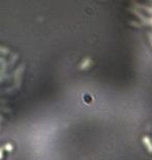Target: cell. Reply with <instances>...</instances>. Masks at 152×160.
Masks as SVG:
<instances>
[{"label": "cell", "mask_w": 152, "mask_h": 160, "mask_svg": "<svg viewBox=\"0 0 152 160\" xmlns=\"http://www.w3.org/2000/svg\"><path fill=\"white\" fill-rule=\"evenodd\" d=\"M4 151H5V150H4V148L2 147V148L0 149V159L3 158V153H4Z\"/></svg>", "instance_id": "7"}, {"label": "cell", "mask_w": 152, "mask_h": 160, "mask_svg": "<svg viewBox=\"0 0 152 160\" xmlns=\"http://www.w3.org/2000/svg\"><path fill=\"white\" fill-rule=\"evenodd\" d=\"M142 142H143V144H144V146L146 147V149H147V150H148V152L152 153V141H151V138H150V137L147 136V135L143 136Z\"/></svg>", "instance_id": "3"}, {"label": "cell", "mask_w": 152, "mask_h": 160, "mask_svg": "<svg viewBox=\"0 0 152 160\" xmlns=\"http://www.w3.org/2000/svg\"><path fill=\"white\" fill-rule=\"evenodd\" d=\"M3 148H4V150L7 151V152H12L13 151V146L10 142H6V144L3 146Z\"/></svg>", "instance_id": "4"}, {"label": "cell", "mask_w": 152, "mask_h": 160, "mask_svg": "<svg viewBox=\"0 0 152 160\" xmlns=\"http://www.w3.org/2000/svg\"><path fill=\"white\" fill-rule=\"evenodd\" d=\"M0 50H1L2 54H6V53H8V52H10V51H6V50H8V49H6V48H4L3 46H2V47H0Z\"/></svg>", "instance_id": "6"}, {"label": "cell", "mask_w": 152, "mask_h": 160, "mask_svg": "<svg viewBox=\"0 0 152 160\" xmlns=\"http://www.w3.org/2000/svg\"><path fill=\"white\" fill-rule=\"evenodd\" d=\"M149 40H150V43H151V45H152V33L149 34Z\"/></svg>", "instance_id": "8"}, {"label": "cell", "mask_w": 152, "mask_h": 160, "mask_svg": "<svg viewBox=\"0 0 152 160\" xmlns=\"http://www.w3.org/2000/svg\"><path fill=\"white\" fill-rule=\"evenodd\" d=\"M17 60H18V54H14V55H13V60H10V65H14V63H15V61H16Z\"/></svg>", "instance_id": "5"}, {"label": "cell", "mask_w": 152, "mask_h": 160, "mask_svg": "<svg viewBox=\"0 0 152 160\" xmlns=\"http://www.w3.org/2000/svg\"><path fill=\"white\" fill-rule=\"evenodd\" d=\"M93 63V60L91 57H86L83 58V60L79 63V70H86L88 68L91 67V65Z\"/></svg>", "instance_id": "2"}, {"label": "cell", "mask_w": 152, "mask_h": 160, "mask_svg": "<svg viewBox=\"0 0 152 160\" xmlns=\"http://www.w3.org/2000/svg\"><path fill=\"white\" fill-rule=\"evenodd\" d=\"M24 71V65H19L17 70L14 72V89L20 87L21 82H22V74Z\"/></svg>", "instance_id": "1"}]
</instances>
